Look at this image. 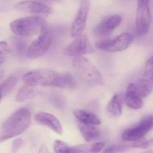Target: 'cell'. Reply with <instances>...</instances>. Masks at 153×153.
Masks as SVG:
<instances>
[{"label":"cell","mask_w":153,"mask_h":153,"mask_svg":"<svg viewBox=\"0 0 153 153\" xmlns=\"http://www.w3.org/2000/svg\"><path fill=\"white\" fill-rule=\"evenodd\" d=\"M22 80L32 86H42L61 88H73L76 86V81L72 75L49 68H37L28 71L22 76Z\"/></svg>","instance_id":"cell-1"},{"label":"cell","mask_w":153,"mask_h":153,"mask_svg":"<svg viewBox=\"0 0 153 153\" xmlns=\"http://www.w3.org/2000/svg\"><path fill=\"white\" fill-rule=\"evenodd\" d=\"M31 123V112L27 108H19L7 118L0 130V142L25 132Z\"/></svg>","instance_id":"cell-2"},{"label":"cell","mask_w":153,"mask_h":153,"mask_svg":"<svg viewBox=\"0 0 153 153\" xmlns=\"http://www.w3.org/2000/svg\"><path fill=\"white\" fill-rule=\"evenodd\" d=\"M75 74L82 82L91 86H100L104 83L103 76L95 64L84 56H76L72 61Z\"/></svg>","instance_id":"cell-3"},{"label":"cell","mask_w":153,"mask_h":153,"mask_svg":"<svg viewBox=\"0 0 153 153\" xmlns=\"http://www.w3.org/2000/svg\"><path fill=\"white\" fill-rule=\"evenodd\" d=\"M45 20L39 16H31L15 20L10 24V28L13 34L21 37L35 35L40 33Z\"/></svg>","instance_id":"cell-4"},{"label":"cell","mask_w":153,"mask_h":153,"mask_svg":"<svg viewBox=\"0 0 153 153\" xmlns=\"http://www.w3.org/2000/svg\"><path fill=\"white\" fill-rule=\"evenodd\" d=\"M52 42V32L46 25H44L40 30L37 39H35L27 49V58L30 59H36L41 57L49 50Z\"/></svg>","instance_id":"cell-5"},{"label":"cell","mask_w":153,"mask_h":153,"mask_svg":"<svg viewBox=\"0 0 153 153\" xmlns=\"http://www.w3.org/2000/svg\"><path fill=\"white\" fill-rule=\"evenodd\" d=\"M132 34L129 32L122 33L114 38L102 40L96 43V47L108 52H121L128 47L132 42Z\"/></svg>","instance_id":"cell-6"},{"label":"cell","mask_w":153,"mask_h":153,"mask_svg":"<svg viewBox=\"0 0 153 153\" xmlns=\"http://www.w3.org/2000/svg\"><path fill=\"white\" fill-rule=\"evenodd\" d=\"M153 129V115L144 117L138 124L126 129L122 134V139L126 142H134L141 140Z\"/></svg>","instance_id":"cell-7"},{"label":"cell","mask_w":153,"mask_h":153,"mask_svg":"<svg viewBox=\"0 0 153 153\" xmlns=\"http://www.w3.org/2000/svg\"><path fill=\"white\" fill-rule=\"evenodd\" d=\"M152 21L149 0H137L136 12L135 28L136 32L139 35L146 34L149 30Z\"/></svg>","instance_id":"cell-8"},{"label":"cell","mask_w":153,"mask_h":153,"mask_svg":"<svg viewBox=\"0 0 153 153\" xmlns=\"http://www.w3.org/2000/svg\"><path fill=\"white\" fill-rule=\"evenodd\" d=\"M95 49L89 41L86 34H82L76 37L73 42L67 45L63 52L68 56H83L85 54L92 53Z\"/></svg>","instance_id":"cell-9"},{"label":"cell","mask_w":153,"mask_h":153,"mask_svg":"<svg viewBox=\"0 0 153 153\" xmlns=\"http://www.w3.org/2000/svg\"><path fill=\"white\" fill-rule=\"evenodd\" d=\"M90 10L89 0H82L78 13L73 20L70 30L71 36L74 38L82 34L86 26L88 14Z\"/></svg>","instance_id":"cell-10"},{"label":"cell","mask_w":153,"mask_h":153,"mask_svg":"<svg viewBox=\"0 0 153 153\" xmlns=\"http://www.w3.org/2000/svg\"><path fill=\"white\" fill-rule=\"evenodd\" d=\"M135 86L142 98L147 97L152 93L153 91V56L146 62L143 77L137 81Z\"/></svg>","instance_id":"cell-11"},{"label":"cell","mask_w":153,"mask_h":153,"mask_svg":"<svg viewBox=\"0 0 153 153\" xmlns=\"http://www.w3.org/2000/svg\"><path fill=\"white\" fill-rule=\"evenodd\" d=\"M122 22V16L119 14H114L103 18L100 23L94 28V34L99 37L109 35Z\"/></svg>","instance_id":"cell-12"},{"label":"cell","mask_w":153,"mask_h":153,"mask_svg":"<svg viewBox=\"0 0 153 153\" xmlns=\"http://www.w3.org/2000/svg\"><path fill=\"white\" fill-rule=\"evenodd\" d=\"M15 9L18 11L33 14H49L53 12L52 8L34 0H25L20 2L15 5Z\"/></svg>","instance_id":"cell-13"},{"label":"cell","mask_w":153,"mask_h":153,"mask_svg":"<svg viewBox=\"0 0 153 153\" xmlns=\"http://www.w3.org/2000/svg\"><path fill=\"white\" fill-rule=\"evenodd\" d=\"M34 119L38 124L49 128L52 131L58 134L63 133V127L61 122L52 114L46 112H39L35 114Z\"/></svg>","instance_id":"cell-14"},{"label":"cell","mask_w":153,"mask_h":153,"mask_svg":"<svg viewBox=\"0 0 153 153\" xmlns=\"http://www.w3.org/2000/svg\"><path fill=\"white\" fill-rule=\"evenodd\" d=\"M125 103L129 108L134 110L141 109L143 105L141 95L137 91L135 84L129 83L125 93Z\"/></svg>","instance_id":"cell-15"},{"label":"cell","mask_w":153,"mask_h":153,"mask_svg":"<svg viewBox=\"0 0 153 153\" xmlns=\"http://www.w3.org/2000/svg\"><path fill=\"white\" fill-rule=\"evenodd\" d=\"M76 123H77L78 128L81 134L86 142H94L101 136V132L100 129L97 128V125L84 124L77 120H76Z\"/></svg>","instance_id":"cell-16"},{"label":"cell","mask_w":153,"mask_h":153,"mask_svg":"<svg viewBox=\"0 0 153 153\" xmlns=\"http://www.w3.org/2000/svg\"><path fill=\"white\" fill-rule=\"evenodd\" d=\"M104 146L105 142H103L80 144L73 146H69L66 153H100Z\"/></svg>","instance_id":"cell-17"},{"label":"cell","mask_w":153,"mask_h":153,"mask_svg":"<svg viewBox=\"0 0 153 153\" xmlns=\"http://www.w3.org/2000/svg\"><path fill=\"white\" fill-rule=\"evenodd\" d=\"M73 115L76 117L77 121L84 124H94V125H100L101 124L100 118L93 112L76 109L73 110Z\"/></svg>","instance_id":"cell-18"},{"label":"cell","mask_w":153,"mask_h":153,"mask_svg":"<svg viewBox=\"0 0 153 153\" xmlns=\"http://www.w3.org/2000/svg\"><path fill=\"white\" fill-rule=\"evenodd\" d=\"M107 112L114 118L120 117L123 113V100L120 94H115L106 106Z\"/></svg>","instance_id":"cell-19"},{"label":"cell","mask_w":153,"mask_h":153,"mask_svg":"<svg viewBox=\"0 0 153 153\" xmlns=\"http://www.w3.org/2000/svg\"><path fill=\"white\" fill-rule=\"evenodd\" d=\"M39 91L36 86H29L24 83L18 90L15 97V100L17 102H22L25 100L31 99L38 94Z\"/></svg>","instance_id":"cell-20"},{"label":"cell","mask_w":153,"mask_h":153,"mask_svg":"<svg viewBox=\"0 0 153 153\" xmlns=\"http://www.w3.org/2000/svg\"><path fill=\"white\" fill-rule=\"evenodd\" d=\"M130 148H132L131 144L130 145H127V144L113 145L105 148L102 153H122Z\"/></svg>","instance_id":"cell-21"},{"label":"cell","mask_w":153,"mask_h":153,"mask_svg":"<svg viewBox=\"0 0 153 153\" xmlns=\"http://www.w3.org/2000/svg\"><path fill=\"white\" fill-rule=\"evenodd\" d=\"M16 80H16V76H10V78L6 80L2 84H1V85H0V88L2 90L3 94L8 92L13 88V86H15Z\"/></svg>","instance_id":"cell-22"},{"label":"cell","mask_w":153,"mask_h":153,"mask_svg":"<svg viewBox=\"0 0 153 153\" xmlns=\"http://www.w3.org/2000/svg\"><path fill=\"white\" fill-rule=\"evenodd\" d=\"M54 150L55 153H66L69 145L64 141L57 140L54 142Z\"/></svg>","instance_id":"cell-23"},{"label":"cell","mask_w":153,"mask_h":153,"mask_svg":"<svg viewBox=\"0 0 153 153\" xmlns=\"http://www.w3.org/2000/svg\"><path fill=\"white\" fill-rule=\"evenodd\" d=\"M152 145H153V140H146L141 139L139 140L133 142L132 144H131V147H132V148H146Z\"/></svg>","instance_id":"cell-24"},{"label":"cell","mask_w":153,"mask_h":153,"mask_svg":"<svg viewBox=\"0 0 153 153\" xmlns=\"http://www.w3.org/2000/svg\"><path fill=\"white\" fill-rule=\"evenodd\" d=\"M13 45H14L15 50H16V52H19V53L23 52L25 48V44L22 40H19V39H15L14 41H13Z\"/></svg>","instance_id":"cell-25"},{"label":"cell","mask_w":153,"mask_h":153,"mask_svg":"<svg viewBox=\"0 0 153 153\" xmlns=\"http://www.w3.org/2000/svg\"><path fill=\"white\" fill-rule=\"evenodd\" d=\"M11 52L10 46L6 41H0V55L10 53Z\"/></svg>","instance_id":"cell-26"},{"label":"cell","mask_w":153,"mask_h":153,"mask_svg":"<svg viewBox=\"0 0 153 153\" xmlns=\"http://www.w3.org/2000/svg\"><path fill=\"white\" fill-rule=\"evenodd\" d=\"M22 144H23V141H22V139L18 138V139L15 140L13 142V144H12V152L13 153H16L18 151V149L22 146Z\"/></svg>","instance_id":"cell-27"},{"label":"cell","mask_w":153,"mask_h":153,"mask_svg":"<svg viewBox=\"0 0 153 153\" xmlns=\"http://www.w3.org/2000/svg\"><path fill=\"white\" fill-rule=\"evenodd\" d=\"M38 153H50V152L46 145H42L39 148Z\"/></svg>","instance_id":"cell-28"},{"label":"cell","mask_w":153,"mask_h":153,"mask_svg":"<svg viewBox=\"0 0 153 153\" xmlns=\"http://www.w3.org/2000/svg\"><path fill=\"white\" fill-rule=\"evenodd\" d=\"M5 61V56L4 55H0V65Z\"/></svg>","instance_id":"cell-29"},{"label":"cell","mask_w":153,"mask_h":153,"mask_svg":"<svg viewBox=\"0 0 153 153\" xmlns=\"http://www.w3.org/2000/svg\"><path fill=\"white\" fill-rule=\"evenodd\" d=\"M2 94H3V93H2V90H1V88H0V101H1V98H2Z\"/></svg>","instance_id":"cell-30"},{"label":"cell","mask_w":153,"mask_h":153,"mask_svg":"<svg viewBox=\"0 0 153 153\" xmlns=\"http://www.w3.org/2000/svg\"><path fill=\"white\" fill-rule=\"evenodd\" d=\"M2 76H3V71L2 70H0V79L2 77Z\"/></svg>","instance_id":"cell-31"}]
</instances>
